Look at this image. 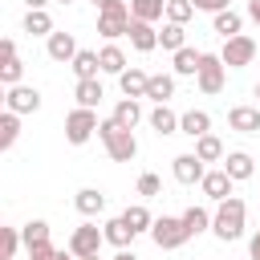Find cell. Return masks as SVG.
I'll list each match as a JSON object with an SVG mask.
<instances>
[{
  "label": "cell",
  "mask_w": 260,
  "mask_h": 260,
  "mask_svg": "<svg viewBox=\"0 0 260 260\" xmlns=\"http://www.w3.org/2000/svg\"><path fill=\"white\" fill-rule=\"evenodd\" d=\"M183 228H187V236L207 232V228H211V211H207V207H187V211H183Z\"/></svg>",
  "instance_id": "obj_30"
},
{
  "label": "cell",
  "mask_w": 260,
  "mask_h": 260,
  "mask_svg": "<svg viewBox=\"0 0 260 260\" xmlns=\"http://www.w3.org/2000/svg\"><path fill=\"white\" fill-rule=\"evenodd\" d=\"M57 260H77V256L73 252H57Z\"/></svg>",
  "instance_id": "obj_48"
},
{
  "label": "cell",
  "mask_w": 260,
  "mask_h": 260,
  "mask_svg": "<svg viewBox=\"0 0 260 260\" xmlns=\"http://www.w3.org/2000/svg\"><path fill=\"white\" fill-rule=\"evenodd\" d=\"M195 8H203V12H223L228 8V0H191Z\"/></svg>",
  "instance_id": "obj_42"
},
{
  "label": "cell",
  "mask_w": 260,
  "mask_h": 260,
  "mask_svg": "<svg viewBox=\"0 0 260 260\" xmlns=\"http://www.w3.org/2000/svg\"><path fill=\"white\" fill-rule=\"evenodd\" d=\"M228 126L236 134H260V106H232L228 110Z\"/></svg>",
  "instance_id": "obj_11"
},
{
  "label": "cell",
  "mask_w": 260,
  "mask_h": 260,
  "mask_svg": "<svg viewBox=\"0 0 260 260\" xmlns=\"http://www.w3.org/2000/svg\"><path fill=\"white\" fill-rule=\"evenodd\" d=\"M240 12H232V8H223V12H215V20H211V28L223 37V41H232V37H240Z\"/></svg>",
  "instance_id": "obj_25"
},
{
  "label": "cell",
  "mask_w": 260,
  "mask_h": 260,
  "mask_svg": "<svg viewBox=\"0 0 260 260\" xmlns=\"http://www.w3.org/2000/svg\"><path fill=\"white\" fill-rule=\"evenodd\" d=\"M28 260H57V248H53V244H41V248L28 252Z\"/></svg>",
  "instance_id": "obj_40"
},
{
  "label": "cell",
  "mask_w": 260,
  "mask_h": 260,
  "mask_svg": "<svg viewBox=\"0 0 260 260\" xmlns=\"http://www.w3.org/2000/svg\"><path fill=\"white\" fill-rule=\"evenodd\" d=\"M171 93H175V77H171V73H150L146 98H150L154 106H167V102H171Z\"/></svg>",
  "instance_id": "obj_19"
},
{
  "label": "cell",
  "mask_w": 260,
  "mask_h": 260,
  "mask_svg": "<svg viewBox=\"0 0 260 260\" xmlns=\"http://www.w3.org/2000/svg\"><path fill=\"white\" fill-rule=\"evenodd\" d=\"M195 154H199L203 162H219V158H223V142H219L215 134H203V138H195Z\"/></svg>",
  "instance_id": "obj_32"
},
{
  "label": "cell",
  "mask_w": 260,
  "mask_h": 260,
  "mask_svg": "<svg viewBox=\"0 0 260 260\" xmlns=\"http://www.w3.org/2000/svg\"><path fill=\"white\" fill-rule=\"evenodd\" d=\"M158 45H162V49H171V53L187 49V32H183V24H167V28L158 32Z\"/></svg>",
  "instance_id": "obj_36"
},
{
  "label": "cell",
  "mask_w": 260,
  "mask_h": 260,
  "mask_svg": "<svg viewBox=\"0 0 260 260\" xmlns=\"http://www.w3.org/2000/svg\"><path fill=\"white\" fill-rule=\"evenodd\" d=\"M114 260H138V256H134V252H126V248H122V252H118V256H114Z\"/></svg>",
  "instance_id": "obj_45"
},
{
  "label": "cell",
  "mask_w": 260,
  "mask_h": 260,
  "mask_svg": "<svg viewBox=\"0 0 260 260\" xmlns=\"http://www.w3.org/2000/svg\"><path fill=\"white\" fill-rule=\"evenodd\" d=\"M73 98H77V106H85V110H93L106 93H102V81L98 77H89V81H77V89H73Z\"/></svg>",
  "instance_id": "obj_26"
},
{
  "label": "cell",
  "mask_w": 260,
  "mask_h": 260,
  "mask_svg": "<svg viewBox=\"0 0 260 260\" xmlns=\"http://www.w3.org/2000/svg\"><path fill=\"white\" fill-rule=\"evenodd\" d=\"M130 45L138 49V53H150V49H158V32H154V24H146V20H130Z\"/></svg>",
  "instance_id": "obj_13"
},
{
  "label": "cell",
  "mask_w": 260,
  "mask_h": 260,
  "mask_svg": "<svg viewBox=\"0 0 260 260\" xmlns=\"http://www.w3.org/2000/svg\"><path fill=\"white\" fill-rule=\"evenodd\" d=\"M122 130H134L138 122H142V106H138V98H122L118 106H114V114H110Z\"/></svg>",
  "instance_id": "obj_15"
},
{
  "label": "cell",
  "mask_w": 260,
  "mask_h": 260,
  "mask_svg": "<svg viewBox=\"0 0 260 260\" xmlns=\"http://www.w3.org/2000/svg\"><path fill=\"white\" fill-rule=\"evenodd\" d=\"M16 138H20V114L4 110V114H0V150L16 146Z\"/></svg>",
  "instance_id": "obj_27"
},
{
  "label": "cell",
  "mask_w": 260,
  "mask_h": 260,
  "mask_svg": "<svg viewBox=\"0 0 260 260\" xmlns=\"http://www.w3.org/2000/svg\"><path fill=\"white\" fill-rule=\"evenodd\" d=\"M24 4H28V8H45L49 0H24Z\"/></svg>",
  "instance_id": "obj_46"
},
{
  "label": "cell",
  "mask_w": 260,
  "mask_h": 260,
  "mask_svg": "<svg viewBox=\"0 0 260 260\" xmlns=\"http://www.w3.org/2000/svg\"><path fill=\"white\" fill-rule=\"evenodd\" d=\"M98 57H102V73H114V77H122V73H126V53H122L118 45H106Z\"/></svg>",
  "instance_id": "obj_28"
},
{
  "label": "cell",
  "mask_w": 260,
  "mask_h": 260,
  "mask_svg": "<svg viewBox=\"0 0 260 260\" xmlns=\"http://www.w3.org/2000/svg\"><path fill=\"white\" fill-rule=\"evenodd\" d=\"M73 207H77L81 215H98V211L106 207V195H102L98 187H81V191L73 195Z\"/></svg>",
  "instance_id": "obj_23"
},
{
  "label": "cell",
  "mask_w": 260,
  "mask_h": 260,
  "mask_svg": "<svg viewBox=\"0 0 260 260\" xmlns=\"http://www.w3.org/2000/svg\"><path fill=\"white\" fill-rule=\"evenodd\" d=\"M110 4H114V0H93V8H98V12H102V8H110Z\"/></svg>",
  "instance_id": "obj_47"
},
{
  "label": "cell",
  "mask_w": 260,
  "mask_h": 260,
  "mask_svg": "<svg viewBox=\"0 0 260 260\" xmlns=\"http://www.w3.org/2000/svg\"><path fill=\"white\" fill-rule=\"evenodd\" d=\"M191 16H195L191 0H167V24H187Z\"/></svg>",
  "instance_id": "obj_37"
},
{
  "label": "cell",
  "mask_w": 260,
  "mask_h": 260,
  "mask_svg": "<svg viewBox=\"0 0 260 260\" xmlns=\"http://www.w3.org/2000/svg\"><path fill=\"white\" fill-rule=\"evenodd\" d=\"M130 16L154 24L158 16H167V0H130Z\"/></svg>",
  "instance_id": "obj_24"
},
{
  "label": "cell",
  "mask_w": 260,
  "mask_h": 260,
  "mask_svg": "<svg viewBox=\"0 0 260 260\" xmlns=\"http://www.w3.org/2000/svg\"><path fill=\"white\" fill-rule=\"evenodd\" d=\"M20 77H24V61L20 57H12V61H4L0 65V81L12 89V85H20Z\"/></svg>",
  "instance_id": "obj_38"
},
{
  "label": "cell",
  "mask_w": 260,
  "mask_h": 260,
  "mask_svg": "<svg viewBox=\"0 0 260 260\" xmlns=\"http://www.w3.org/2000/svg\"><path fill=\"white\" fill-rule=\"evenodd\" d=\"M150 240L158 244V248H179V244H187L191 236H187V228H183V215H162V219H154V228H150Z\"/></svg>",
  "instance_id": "obj_5"
},
{
  "label": "cell",
  "mask_w": 260,
  "mask_h": 260,
  "mask_svg": "<svg viewBox=\"0 0 260 260\" xmlns=\"http://www.w3.org/2000/svg\"><path fill=\"white\" fill-rule=\"evenodd\" d=\"M171 171H175V179H179L183 187H195V183H203V175H207V171H203V158H199L195 150H191V154H179Z\"/></svg>",
  "instance_id": "obj_10"
},
{
  "label": "cell",
  "mask_w": 260,
  "mask_h": 260,
  "mask_svg": "<svg viewBox=\"0 0 260 260\" xmlns=\"http://www.w3.org/2000/svg\"><path fill=\"white\" fill-rule=\"evenodd\" d=\"M98 138H102V146H106V154L114 158V162H130L134 154H138V142H134V130H122L114 118H106L102 126H98Z\"/></svg>",
  "instance_id": "obj_2"
},
{
  "label": "cell",
  "mask_w": 260,
  "mask_h": 260,
  "mask_svg": "<svg viewBox=\"0 0 260 260\" xmlns=\"http://www.w3.org/2000/svg\"><path fill=\"white\" fill-rule=\"evenodd\" d=\"M199 65H203V53H195V49H179L175 53V73L179 77H195Z\"/></svg>",
  "instance_id": "obj_29"
},
{
  "label": "cell",
  "mask_w": 260,
  "mask_h": 260,
  "mask_svg": "<svg viewBox=\"0 0 260 260\" xmlns=\"http://www.w3.org/2000/svg\"><path fill=\"white\" fill-rule=\"evenodd\" d=\"M122 219H126V223L134 228V236H138V232H150V228H154V219H150V211H146L142 203L126 207V211H122Z\"/></svg>",
  "instance_id": "obj_34"
},
{
  "label": "cell",
  "mask_w": 260,
  "mask_h": 260,
  "mask_svg": "<svg viewBox=\"0 0 260 260\" xmlns=\"http://www.w3.org/2000/svg\"><path fill=\"white\" fill-rule=\"evenodd\" d=\"M256 98H260V85H256Z\"/></svg>",
  "instance_id": "obj_50"
},
{
  "label": "cell",
  "mask_w": 260,
  "mask_h": 260,
  "mask_svg": "<svg viewBox=\"0 0 260 260\" xmlns=\"http://www.w3.org/2000/svg\"><path fill=\"white\" fill-rule=\"evenodd\" d=\"M118 85H122V93L126 98H146V85H150V73H142V69H126L122 77H118Z\"/></svg>",
  "instance_id": "obj_18"
},
{
  "label": "cell",
  "mask_w": 260,
  "mask_h": 260,
  "mask_svg": "<svg viewBox=\"0 0 260 260\" xmlns=\"http://www.w3.org/2000/svg\"><path fill=\"white\" fill-rule=\"evenodd\" d=\"M252 260H260V232L252 236Z\"/></svg>",
  "instance_id": "obj_44"
},
{
  "label": "cell",
  "mask_w": 260,
  "mask_h": 260,
  "mask_svg": "<svg viewBox=\"0 0 260 260\" xmlns=\"http://www.w3.org/2000/svg\"><path fill=\"white\" fill-rule=\"evenodd\" d=\"M24 244L20 228H0V260H16V248Z\"/></svg>",
  "instance_id": "obj_35"
},
{
  "label": "cell",
  "mask_w": 260,
  "mask_h": 260,
  "mask_svg": "<svg viewBox=\"0 0 260 260\" xmlns=\"http://www.w3.org/2000/svg\"><path fill=\"white\" fill-rule=\"evenodd\" d=\"M4 106H8L12 114H37V110H41V93H37L32 85H12L8 98H4Z\"/></svg>",
  "instance_id": "obj_9"
},
{
  "label": "cell",
  "mask_w": 260,
  "mask_h": 260,
  "mask_svg": "<svg viewBox=\"0 0 260 260\" xmlns=\"http://www.w3.org/2000/svg\"><path fill=\"white\" fill-rule=\"evenodd\" d=\"M102 240H106V232H98V223H81V228H73V236H69V252H73L77 260L98 256Z\"/></svg>",
  "instance_id": "obj_8"
},
{
  "label": "cell",
  "mask_w": 260,
  "mask_h": 260,
  "mask_svg": "<svg viewBox=\"0 0 260 260\" xmlns=\"http://www.w3.org/2000/svg\"><path fill=\"white\" fill-rule=\"evenodd\" d=\"M130 20H134V16H130V8H126L122 0H114L110 8H102V12H98V32H102V37H110V41H114V37H126V32H130Z\"/></svg>",
  "instance_id": "obj_4"
},
{
  "label": "cell",
  "mask_w": 260,
  "mask_h": 260,
  "mask_svg": "<svg viewBox=\"0 0 260 260\" xmlns=\"http://www.w3.org/2000/svg\"><path fill=\"white\" fill-rule=\"evenodd\" d=\"M158 191H162V179H158V175H150V171H146V175H138V195H146V199H150V195H158Z\"/></svg>",
  "instance_id": "obj_39"
},
{
  "label": "cell",
  "mask_w": 260,
  "mask_h": 260,
  "mask_svg": "<svg viewBox=\"0 0 260 260\" xmlns=\"http://www.w3.org/2000/svg\"><path fill=\"white\" fill-rule=\"evenodd\" d=\"M98 126H102V122H98V114H93V110H85V106H77V110H69V114H65V142L81 146V142H89V134H93Z\"/></svg>",
  "instance_id": "obj_3"
},
{
  "label": "cell",
  "mask_w": 260,
  "mask_h": 260,
  "mask_svg": "<svg viewBox=\"0 0 260 260\" xmlns=\"http://www.w3.org/2000/svg\"><path fill=\"white\" fill-rule=\"evenodd\" d=\"M69 65H73L77 81H89V77H98V69H102V57H98L93 49H81V53H77V57H73Z\"/></svg>",
  "instance_id": "obj_21"
},
{
  "label": "cell",
  "mask_w": 260,
  "mask_h": 260,
  "mask_svg": "<svg viewBox=\"0 0 260 260\" xmlns=\"http://www.w3.org/2000/svg\"><path fill=\"white\" fill-rule=\"evenodd\" d=\"M223 77H228L223 57H219V53H203V65H199V73H195L199 89H203V93H219V89H223Z\"/></svg>",
  "instance_id": "obj_6"
},
{
  "label": "cell",
  "mask_w": 260,
  "mask_h": 260,
  "mask_svg": "<svg viewBox=\"0 0 260 260\" xmlns=\"http://www.w3.org/2000/svg\"><path fill=\"white\" fill-rule=\"evenodd\" d=\"M61 4H69V0H61Z\"/></svg>",
  "instance_id": "obj_51"
},
{
  "label": "cell",
  "mask_w": 260,
  "mask_h": 260,
  "mask_svg": "<svg viewBox=\"0 0 260 260\" xmlns=\"http://www.w3.org/2000/svg\"><path fill=\"white\" fill-rule=\"evenodd\" d=\"M12 57H16V41H12V37H4V41H0V65H4V61H12Z\"/></svg>",
  "instance_id": "obj_41"
},
{
  "label": "cell",
  "mask_w": 260,
  "mask_h": 260,
  "mask_svg": "<svg viewBox=\"0 0 260 260\" xmlns=\"http://www.w3.org/2000/svg\"><path fill=\"white\" fill-rule=\"evenodd\" d=\"M85 260H102V256H85Z\"/></svg>",
  "instance_id": "obj_49"
},
{
  "label": "cell",
  "mask_w": 260,
  "mask_h": 260,
  "mask_svg": "<svg viewBox=\"0 0 260 260\" xmlns=\"http://www.w3.org/2000/svg\"><path fill=\"white\" fill-rule=\"evenodd\" d=\"M24 32H28V37H53L57 28H53V16H49L45 8H28V16H24Z\"/></svg>",
  "instance_id": "obj_20"
},
{
  "label": "cell",
  "mask_w": 260,
  "mask_h": 260,
  "mask_svg": "<svg viewBox=\"0 0 260 260\" xmlns=\"http://www.w3.org/2000/svg\"><path fill=\"white\" fill-rule=\"evenodd\" d=\"M81 49H77V41H73V32H53L49 37V57L53 61H73Z\"/></svg>",
  "instance_id": "obj_17"
},
{
  "label": "cell",
  "mask_w": 260,
  "mask_h": 260,
  "mask_svg": "<svg viewBox=\"0 0 260 260\" xmlns=\"http://www.w3.org/2000/svg\"><path fill=\"white\" fill-rule=\"evenodd\" d=\"M223 171L232 175V183H244V179H252L256 162H252V154H244V150H232V154H223Z\"/></svg>",
  "instance_id": "obj_14"
},
{
  "label": "cell",
  "mask_w": 260,
  "mask_h": 260,
  "mask_svg": "<svg viewBox=\"0 0 260 260\" xmlns=\"http://www.w3.org/2000/svg\"><path fill=\"white\" fill-rule=\"evenodd\" d=\"M106 240H110V244H114V248L122 252V248H126V244L134 240V228H130V223H126V219L118 215V219H110V223H106Z\"/></svg>",
  "instance_id": "obj_31"
},
{
  "label": "cell",
  "mask_w": 260,
  "mask_h": 260,
  "mask_svg": "<svg viewBox=\"0 0 260 260\" xmlns=\"http://www.w3.org/2000/svg\"><path fill=\"white\" fill-rule=\"evenodd\" d=\"M219 57H223V65H228V69H244V65H252V61H256V41L240 32V37L223 41V53H219Z\"/></svg>",
  "instance_id": "obj_7"
},
{
  "label": "cell",
  "mask_w": 260,
  "mask_h": 260,
  "mask_svg": "<svg viewBox=\"0 0 260 260\" xmlns=\"http://www.w3.org/2000/svg\"><path fill=\"white\" fill-rule=\"evenodd\" d=\"M179 130L191 134V138H203V134H211V114L207 110H187L179 118Z\"/></svg>",
  "instance_id": "obj_16"
},
{
  "label": "cell",
  "mask_w": 260,
  "mask_h": 260,
  "mask_svg": "<svg viewBox=\"0 0 260 260\" xmlns=\"http://www.w3.org/2000/svg\"><path fill=\"white\" fill-rule=\"evenodd\" d=\"M199 187H203V195H207V199H215V203L232 199V175H228L223 167H219V171H207Z\"/></svg>",
  "instance_id": "obj_12"
},
{
  "label": "cell",
  "mask_w": 260,
  "mask_h": 260,
  "mask_svg": "<svg viewBox=\"0 0 260 260\" xmlns=\"http://www.w3.org/2000/svg\"><path fill=\"white\" fill-rule=\"evenodd\" d=\"M150 130H154L158 138H162V134H175V130H179V114H175L171 106H154V110H150Z\"/></svg>",
  "instance_id": "obj_22"
},
{
  "label": "cell",
  "mask_w": 260,
  "mask_h": 260,
  "mask_svg": "<svg viewBox=\"0 0 260 260\" xmlns=\"http://www.w3.org/2000/svg\"><path fill=\"white\" fill-rule=\"evenodd\" d=\"M20 236H24V248L32 252V248L49 244V223H45V219H32V223H24V228H20Z\"/></svg>",
  "instance_id": "obj_33"
},
{
  "label": "cell",
  "mask_w": 260,
  "mask_h": 260,
  "mask_svg": "<svg viewBox=\"0 0 260 260\" xmlns=\"http://www.w3.org/2000/svg\"><path fill=\"white\" fill-rule=\"evenodd\" d=\"M248 16H252V24L260 28V0H248Z\"/></svg>",
  "instance_id": "obj_43"
},
{
  "label": "cell",
  "mask_w": 260,
  "mask_h": 260,
  "mask_svg": "<svg viewBox=\"0 0 260 260\" xmlns=\"http://www.w3.org/2000/svg\"><path fill=\"white\" fill-rule=\"evenodd\" d=\"M244 215H248V207H244V199H223L219 207H215V215H211V232L223 240V244H232V240H240L244 236Z\"/></svg>",
  "instance_id": "obj_1"
}]
</instances>
